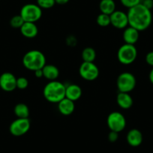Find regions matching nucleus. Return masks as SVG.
Here are the masks:
<instances>
[{"instance_id":"nucleus-22","label":"nucleus","mask_w":153,"mask_h":153,"mask_svg":"<svg viewBox=\"0 0 153 153\" xmlns=\"http://www.w3.org/2000/svg\"><path fill=\"white\" fill-rule=\"evenodd\" d=\"M96 23L101 27H107L110 25V15L101 13L98 14L96 18Z\"/></svg>"},{"instance_id":"nucleus-32","label":"nucleus","mask_w":153,"mask_h":153,"mask_svg":"<svg viewBox=\"0 0 153 153\" xmlns=\"http://www.w3.org/2000/svg\"><path fill=\"white\" fill-rule=\"evenodd\" d=\"M149 79L150 82H151L152 84H153V68L149 72Z\"/></svg>"},{"instance_id":"nucleus-29","label":"nucleus","mask_w":153,"mask_h":153,"mask_svg":"<svg viewBox=\"0 0 153 153\" xmlns=\"http://www.w3.org/2000/svg\"><path fill=\"white\" fill-rule=\"evenodd\" d=\"M141 3L144 5L145 7H146L147 8L151 10V8H152L153 7V0H143Z\"/></svg>"},{"instance_id":"nucleus-14","label":"nucleus","mask_w":153,"mask_h":153,"mask_svg":"<svg viewBox=\"0 0 153 153\" xmlns=\"http://www.w3.org/2000/svg\"><path fill=\"white\" fill-rule=\"evenodd\" d=\"M75 110L74 101L65 98L58 103V110L63 116H70Z\"/></svg>"},{"instance_id":"nucleus-10","label":"nucleus","mask_w":153,"mask_h":153,"mask_svg":"<svg viewBox=\"0 0 153 153\" xmlns=\"http://www.w3.org/2000/svg\"><path fill=\"white\" fill-rule=\"evenodd\" d=\"M0 88L5 92H12L17 89V77L11 72L0 75Z\"/></svg>"},{"instance_id":"nucleus-24","label":"nucleus","mask_w":153,"mask_h":153,"mask_svg":"<svg viewBox=\"0 0 153 153\" xmlns=\"http://www.w3.org/2000/svg\"><path fill=\"white\" fill-rule=\"evenodd\" d=\"M55 0H37V5L42 9H50L55 5Z\"/></svg>"},{"instance_id":"nucleus-15","label":"nucleus","mask_w":153,"mask_h":153,"mask_svg":"<svg viewBox=\"0 0 153 153\" xmlns=\"http://www.w3.org/2000/svg\"><path fill=\"white\" fill-rule=\"evenodd\" d=\"M82 95H83V91L79 85L72 83L66 86L65 98L75 102L81 98Z\"/></svg>"},{"instance_id":"nucleus-19","label":"nucleus","mask_w":153,"mask_h":153,"mask_svg":"<svg viewBox=\"0 0 153 153\" xmlns=\"http://www.w3.org/2000/svg\"><path fill=\"white\" fill-rule=\"evenodd\" d=\"M99 9L101 13L110 15L116 11V3L114 0H101Z\"/></svg>"},{"instance_id":"nucleus-1","label":"nucleus","mask_w":153,"mask_h":153,"mask_svg":"<svg viewBox=\"0 0 153 153\" xmlns=\"http://www.w3.org/2000/svg\"><path fill=\"white\" fill-rule=\"evenodd\" d=\"M127 14L128 26L134 28L139 32L148 29L152 21L151 10L144 6L142 3L129 8Z\"/></svg>"},{"instance_id":"nucleus-4","label":"nucleus","mask_w":153,"mask_h":153,"mask_svg":"<svg viewBox=\"0 0 153 153\" xmlns=\"http://www.w3.org/2000/svg\"><path fill=\"white\" fill-rule=\"evenodd\" d=\"M137 57V50L133 45L124 44L122 45L117 52V59L123 65H131Z\"/></svg>"},{"instance_id":"nucleus-9","label":"nucleus","mask_w":153,"mask_h":153,"mask_svg":"<svg viewBox=\"0 0 153 153\" xmlns=\"http://www.w3.org/2000/svg\"><path fill=\"white\" fill-rule=\"evenodd\" d=\"M31 127V122L29 118L20 119L17 118L11 123L9 127V131L13 136L20 137L26 134L29 131Z\"/></svg>"},{"instance_id":"nucleus-17","label":"nucleus","mask_w":153,"mask_h":153,"mask_svg":"<svg viewBox=\"0 0 153 153\" xmlns=\"http://www.w3.org/2000/svg\"><path fill=\"white\" fill-rule=\"evenodd\" d=\"M117 103L120 108L128 110L133 105V98L131 95L127 92H119L117 96Z\"/></svg>"},{"instance_id":"nucleus-25","label":"nucleus","mask_w":153,"mask_h":153,"mask_svg":"<svg viewBox=\"0 0 153 153\" xmlns=\"http://www.w3.org/2000/svg\"><path fill=\"white\" fill-rule=\"evenodd\" d=\"M28 86H29V80L27 78H26L24 76H20V77L17 78V89L23 90V89H26Z\"/></svg>"},{"instance_id":"nucleus-31","label":"nucleus","mask_w":153,"mask_h":153,"mask_svg":"<svg viewBox=\"0 0 153 153\" xmlns=\"http://www.w3.org/2000/svg\"><path fill=\"white\" fill-rule=\"evenodd\" d=\"M70 0H55L56 4H58V5H65L68 2H69Z\"/></svg>"},{"instance_id":"nucleus-3","label":"nucleus","mask_w":153,"mask_h":153,"mask_svg":"<svg viewBox=\"0 0 153 153\" xmlns=\"http://www.w3.org/2000/svg\"><path fill=\"white\" fill-rule=\"evenodd\" d=\"M22 61L23 66L32 71L42 69L47 64L45 54L38 50H32L26 52L23 56Z\"/></svg>"},{"instance_id":"nucleus-5","label":"nucleus","mask_w":153,"mask_h":153,"mask_svg":"<svg viewBox=\"0 0 153 153\" xmlns=\"http://www.w3.org/2000/svg\"><path fill=\"white\" fill-rule=\"evenodd\" d=\"M20 15L24 22L35 23L42 17V9L37 4H26L22 7Z\"/></svg>"},{"instance_id":"nucleus-26","label":"nucleus","mask_w":153,"mask_h":153,"mask_svg":"<svg viewBox=\"0 0 153 153\" xmlns=\"http://www.w3.org/2000/svg\"><path fill=\"white\" fill-rule=\"evenodd\" d=\"M120 2L123 6L129 9L140 4L142 2V0H120Z\"/></svg>"},{"instance_id":"nucleus-6","label":"nucleus","mask_w":153,"mask_h":153,"mask_svg":"<svg viewBox=\"0 0 153 153\" xmlns=\"http://www.w3.org/2000/svg\"><path fill=\"white\" fill-rule=\"evenodd\" d=\"M136 84V77L130 72H123L117 77V86L120 92L129 93L134 89Z\"/></svg>"},{"instance_id":"nucleus-28","label":"nucleus","mask_w":153,"mask_h":153,"mask_svg":"<svg viewBox=\"0 0 153 153\" xmlns=\"http://www.w3.org/2000/svg\"><path fill=\"white\" fill-rule=\"evenodd\" d=\"M146 62L149 65L153 67V51H150L146 56Z\"/></svg>"},{"instance_id":"nucleus-7","label":"nucleus","mask_w":153,"mask_h":153,"mask_svg":"<svg viewBox=\"0 0 153 153\" xmlns=\"http://www.w3.org/2000/svg\"><path fill=\"white\" fill-rule=\"evenodd\" d=\"M107 125L110 131L120 133L126 128V119L120 112H111L107 118Z\"/></svg>"},{"instance_id":"nucleus-16","label":"nucleus","mask_w":153,"mask_h":153,"mask_svg":"<svg viewBox=\"0 0 153 153\" xmlns=\"http://www.w3.org/2000/svg\"><path fill=\"white\" fill-rule=\"evenodd\" d=\"M20 33L26 38H34L38 35V29L35 23L25 22L20 29Z\"/></svg>"},{"instance_id":"nucleus-21","label":"nucleus","mask_w":153,"mask_h":153,"mask_svg":"<svg viewBox=\"0 0 153 153\" xmlns=\"http://www.w3.org/2000/svg\"><path fill=\"white\" fill-rule=\"evenodd\" d=\"M81 56L83 62H94L96 59V51L94 48H91V47H87L83 50Z\"/></svg>"},{"instance_id":"nucleus-30","label":"nucleus","mask_w":153,"mask_h":153,"mask_svg":"<svg viewBox=\"0 0 153 153\" xmlns=\"http://www.w3.org/2000/svg\"><path fill=\"white\" fill-rule=\"evenodd\" d=\"M34 74H35V76H36L37 78H42V77H44L43 71H42V69H38V70L35 71H34Z\"/></svg>"},{"instance_id":"nucleus-20","label":"nucleus","mask_w":153,"mask_h":153,"mask_svg":"<svg viewBox=\"0 0 153 153\" xmlns=\"http://www.w3.org/2000/svg\"><path fill=\"white\" fill-rule=\"evenodd\" d=\"M14 113L17 118L27 119L29 117V108L26 104L19 103L14 107Z\"/></svg>"},{"instance_id":"nucleus-27","label":"nucleus","mask_w":153,"mask_h":153,"mask_svg":"<svg viewBox=\"0 0 153 153\" xmlns=\"http://www.w3.org/2000/svg\"><path fill=\"white\" fill-rule=\"evenodd\" d=\"M119 138V133L116 131H110V132L108 134V140L111 143H115L116 141H117Z\"/></svg>"},{"instance_id":"nucleus-23","label":"nucleus","mask_w":153,"mask_h":153,"mask_svg":"<svg viewBox=\"0 0 153 153\" xmlns=\"http://www.w3.org/2000/svg\"><path fill=\"white\" fill-rule=\"evenodd\" d=\"M24 23V20H23V19L22 18V17L20 14L14 16L10 20V25L14 29H20V27L23 26Z\"/></svg>"},{"instance_id":"nucleus-11","label":"nucleus","mask_w":153,"mask_h":153,"mask_svg":"<svg viewBox=\"0 0 153 153\" xmlns=\"http://www.w3.org/2000/svg\"><path fill=\"white\" fill-rule=\"evenodd\" d=\"M110 25L116 29H123L128 26V19L127 13L123 11H116L110 15Z\"/></svg>"},{"instance_id":"nucleus-2","label":"nucleus","mask_w":153,"mask_h":153,"mask_svg":"<svg viewBox=\"0 0 153 153\" xmlns=\"http://www.w3.org/2000/svg\"><path fill=\"white\" fill-rule=\"evenodd\" d=\"M66 86L58 80L50 81L45 86L43 95L45 99L53 104H58L65 98Z\"/></svg>"},{"instance_id":"nucleus-13","label":"nucleus","mask_w":153,"mask_h":153,"mask_svg":"<svg viewBox=\"0 0 153 153\" xmlns=\"http://www.w3.org/2000/svg\"><path fill=\"white\" fill-rule=\"evenodd\" d=\"M139 31L131 26L126 27L123 34V38L125 44L134 45L139 39Z\"/></svg>"},{"instance_id":"nucleus-12","label":"nucleus","mask_w":153,"mask_h":153,"mask_svg":"<svg viewBox=\"0 0 153 153\" xmlns=\"http://www.w3.org/2000/svg\"><path fill=\"white\" fill-rule=\"evenodd\" d=\"M143 134L137 128L131 129L127 134L126 140L129 146L132 147H137L143 143Z\"/></svg>"},{"instance_id":"nucleus-18","label":"nucleus","mask_w":153,"mask_h":153,"mask_svg":"<svg viewBox=\"0 0 153 153\" xmlns=\"http://www.w3.org/2000/svg\"><path fill=\"white\" fill-rule=\"evenodd\" d=\"M44 77L50 81L56 80L59 76V69L52 64H46L42 68Z\"/></svg>"},{"instance_id":"nucleus-8","label":"nucleus","mask_w":153,"mask_h":153,"mask_svg":"<svg viewBox=\"0 0 153 153\" xmlns=\"http://www.w3.org/2000/svg\"><path fill=\"white\" fill-rule=\"evenodd\" d=\"M79 74L87 81H93L99 76V69L94 62H83L79 68Z\"/></svg>"}]
</instances>
